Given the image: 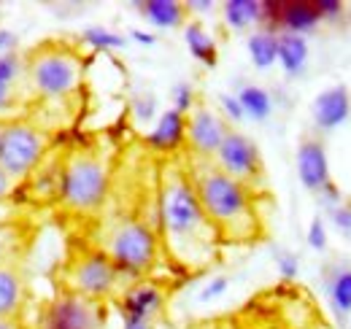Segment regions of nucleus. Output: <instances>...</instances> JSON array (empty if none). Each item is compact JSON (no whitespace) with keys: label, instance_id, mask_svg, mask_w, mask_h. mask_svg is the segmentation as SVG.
<instances>
[{"label":"nucleus","instance_id":"nucleus-1","mask_svg":"<svg viewBox=\"0 0 351 329\" xmlns=\"http://www.w3.org/2000/svg\"><path fill=\"white\" fill-rule=\"evenodd\" d=\"M157 235L181 276H200L219 259V232L197 200L184 154L165 160L157 173Z\"/></svg>","mask_w":351,"mask_h":329},{"label":"nucleus","instance_id":"nucleus-2","mask_svg":"<svg viewBox=\"0 0 351 329\" xmlns=\"http://www.w3.org/2000/svg\"><path fill=\"white\" fill-rule=\"evenodd\" d=\"M197 200L219 232L221 246H246L263 238V216L257 208V195L243 184L224 175L214 160H197L184 154Z\"/></svg>","mask_w":351,"mask_h":329},{"label":"nucleus","instance_id":"nucleus-3","mask_svg":"<svg viewBox=\"0 0 351 329\" xmlns=\"http://www.w3.org/2000/svg\"><path fill=\"white\" fill-rule=\"evenodd\" d=\"M114 164L100 138H84L65 143L62 186L57 208L73 221H92L100 216L111 192Z\"/></svg>","mask_w":351,"mask_h":329},{"label":"nucleus","instance_id":"nucleus-4","mask_svg":"<svg viewBox=\"0 0 351 329\" xmlns=\"http://www.w3.org/2000/svg\"><path fill=\"white\" fill-rule=\"evenodd\" d=\"M22 54H25V89L30 97L27 111H46L51 106H65L68 100L76 97L87 71V57L76 49V43L46 38Z\"/></svg>","mask_w":351,"mask_h":329},{"label":"nucleus","instance_id":"nucleus-5","mask_svg":"<svg viewBox=\"0 0 351 329\" xmlns=\"http://www.w3.org/2000/svg\"><path fill=\"white\" fill-rule=\"evenodd\" d=\"M92 246L100 248L122 276L130 281L149 278L152 270L157 267L162 246L157 235L154 221L143 219H106L97 221V230L92 235Z\"/></svg>","mask_w":351,"mask_h":329},{"label":"nucleus","instance_id":"nucleus-6","mask_svg":"<svg viewBox=\"0 0 351 329\" xmlns=\"http://www.w3.org/2000/svg\"><path fill=\"white\" fill-rule=\"evenodd\" d=\"M132 281L119 273V267L92 243H76L68 248L60 270H57V287L60 291L79 294L87 300L108 302L111 297H119Z\"/></svg>","mask_w":351,"mask_h":329},{"label":"nucleus","instance_id":"nucleus-7","mask_svg":"<svg viewBox=\"0 0 351 329\" xmlns=\"http://www.w3.org/2000/svg\"><path fill=\"white\" fill-rule=\"evenodd\" d=\"M51 141L54 135L33 122L30 117L8 119L0 138V170L11 181L22 184L30 175V170L44 160L46 151L54 146Z\"/></svg>","mask_w":351,"mask_h":329},{"label":"nucleus","instance_id":"nucleus-8","mask_svg":"<svg viewBox=\"0 0 351 329\" xmlns=\"http://www.w3.org/2000/svg\"><path fill=\"white\" fill-rule=\"evenodd\" d=\"M214 164L219 167L224 175H230L232 181L243 184L249 192H260L265 184V164H263V154H260V146L230 127V132L224 135L219 151L214 157Z\"/></svg>","mask_w":351,"mask_h":329},{"label":"nucleus","instance_id":"nucleus-9","mask_svg":"<svg viewBox=\"0 0 351 329\" xmlns=\"http://www.w3.org/2000/svg\"><path fill=\"white\" fill-rule=\"evenodd\" d=\"M108 305L60 291L46 302L38 329H106Z\"/></svg>","mask_w":351,"mask_h":329},{"label":"nucleus","instance_id":"nucleus-10","mask_svg":"<svg viewBox=\"0 0 351 329\" xmlns=\"http://www.w3.org/2000/svg\"><path fill=\"white\" fill-rule=\"evenodd\" d=\"M62 157H65V143L51 146L44 154V160L30 170V175L19 184L16 197H22L27 206L44 208L57 206L60 200V186H62Z\"/></svg>","mask_w":351,"mask_h":329},{"label":"nucleus","instance_id":"nucleus-11","mask_svg":"<svg viewBox=\"0 0 351 329\" xmlns=\"http://www.w3.org/2000/svg\"><path fill=\"white\" fill-rule=\"evenodd\" d=\"M119 305V316L132 319V321H146V324H160L165 321V305H168V289L160 281L149 278H138L125 289L117 300Z\"/></svg>","mask_w":351,"mask_h":329},{"label":"nucleus","instance_id":"nucleus-12","mask_svg":"<svg viewBox=\"0 0 351 329\" xmlns=\"http://www.w3.org/2000/svg\"><path fill=\"white\" fill-rule=\"evenodd\" d=\"M227 132H230V124L224 122L219 114H214L208 106L197 103L186 114V149H184V154L197 157V160H214Z\"/></svg>","mask_w":351,"mask_h":329},{"label":"nucleus","instance_id":"nucleus-13","mask_svg":"<svg viewBox=\"0 0 351 329\" xmlns=\"http://www.w3.org/2000/svg\"><path fill=\"white\" fill-rule=\"evenodd\" d=\"M30 97L25 89V54H0V119L27 117Z\"/></svg>","mask_w":351,"mask_h":329},{"label":"nucleus","instance_id":"nucleus-14","mask_svg":"<svg viewBox=\"0 0 351 329\" xmlns=\"http://www.w3.org/2000/svg\"><path fill=\"white\" fill-rule=\"evenodd\" d=\"M143 149L157 154V157H165V160L184 154V149H186V117L173 111V108L162 111L154 122V130L143 138Z\"/></svg>","mask_w":351,"mask_h":329},{"label":"nucleus","instance_id":"nucleus-15","mask_svg":"<svg viewBox=\"0 0 351 329\" xmlns=\"http://www.w3.org/2000/svg\"><path fill=\"white\" fill-rule=\"evenodd\" d=\"M298 175H300V184L313 195H319L332 181L327 149L319 138H306L298 146Z\"/></svg>","mask_w":351,"mask_h":329},{"label":"nucleus","instance_id":"nucleus-16","mask_svg":"<svg viewBox=\"0 0 351 329\" xmlns=\"http://www.w3.org/2000/svg\"><path fill=\"white\" fill-rule=\"evenodd\" d=\"M313 122L319 130H335L343 122H349L351 117V95L343 84H335L324 92L316 95L313 106H311Z\"/></svg>","mask_w":351,"mask_h":329},{"label":"nucleus","instance_id":"nucleus-17","mask_svg":"<svg viewBox=\"0 0 351 329\" xmlns=\"http://www.w3.org/2000/svg\"><path fill=\"white\" fill-rule=\"evenodd\" d=\"M27 305V276L22 265L0 267V319L22 316Z\"/></svg>","mask_w":351,"mask_h":329},{"label":"nucleus","instance_id":"nucleus-18","mask_svg":"<svg viewBox=\"0 0 351 329\" xmlns=\"http://www.w3.org/2000/svg\"><path fill=\"white\" fill-rule=\"evenodd\" d=\"M33 230L27 221H0V267L5 265H25L30 251Z\"/></svg>","mask_w":351,"mask_h":329},{"label":"nucleus","instance_id":"nucleus-19","mask_svg":"<svg viewBox=\"0 0 351 329\" xmlns=\"http://www.w3.org/2000/svg\"><path fill=\"white\" fill-rule=\"evenodd\" d=\"M319 25H322V16H319V11H316V5L311 0L281 3V11H278V33L306 36V33H313Z\"/></svg>","mask_w":351,"mask_h":329},{"label":"nucleus","instance_id":"nucleus-20","mask_svg":"<svg viewBox=\"0 0 351 329\" xmlns=\"http://www.w3.org/2000/svg\"><path fill=\"white\" fill-rule=\"evenodd\" d=\"M143 19H149L154 27L160 30H176V27H184L186 25V5L178 3V0H141V3H132Z\"/></svg>","mask_w":351,"mask_h":329},{"label":"nucleus","instance_id":"nucleus-21","mask_svg":"<svg viewBox=\"0 0 351 329\" xmlns=\"http://www.w3.org/2000/svg\"><path fill=\"white\" fill-rule=\"evenodd\" d=\"M184 41H186L189 54H192L197 62H203L206 68H217V62H219V49H217L214 36H211L200 22H186V25H184Z\"/></svg>","mask_w":351,"mask_h":329},{"label":"nucleus","instance_id":"nucleus-22","mask_svg":"<svg viewBox=\"0 0 351 329\" xmlns=\"http://www.w3.org/2000/svg\"><path fill=\"white\" fill-rule=\"evenodd\" d=\"M287 76H300L308 65V41L306 36L278 33V60Z\"/></svg>","mask_w":351,"mask_h":329},{"label":"nucleus","instance_id":"nucleus-23","mask_svg":"<svg viewBox=\"0 0 351 329\" xmlns=\"http://www.w3.org/2000/svg\"><path fill=\"white\" fill-rule=\"evenodd\" d=\"M221 19L230 30H252L263 25V0H227L221 3Z\"/></svg>","mask_w":351,"mask_h":329},{"label":"nucleus","instance_id":"nucleus-24","mask_svg":"<svg viewBox=\"0 0 351 329\" xmlns=\"http://www.w3.org/2000/svg\"><path fill=\"white\" fill-rule=\"evenodd\" d=\"M246 49H249V57H252L254 68L267 71V68L276 65V60H278V33L260 27V30H254V33L249 36Z\"/></svg>","mask_w":351,"mask_h":329},{"label":"nucleus","instance_id":"nucleus-25","mask_svg":"<svg viewBox=\"0 0 351 329\" xmlns=\"http://www.w3.org/2000/svg\"><path fill=\"white\" fill-rule=\"evenodd\" d=\"M327 300L341 319L351 313V267H335L327 273Z\"/></svg>","mask_w":351,"mask_h":329},{"label":"nucleus","instance_id":"nucleus-26","mask_svg":"<svg viewBox=\"0 0 351 329\" xmlns=\"http://www.w3.org/2000/svg\"><path fill=\"white\" fill-rule=\"evenodd\" d=\"M235 97H238V103L243 108V117H249L254 122H265L273 114V97H270V92L263 89V86H257V84H246Z\"/></svg>","mask_w":351,"mask_h":329},{"label":"nucleus","instance_id":"nucleus-27","mask_svg":"<svg viewBox=\"0 0 351 329\" xmlns=\"http://www.w3.org/2000/svg\"><path fill=\"white\" fill-rule=\"evenodd\" d=\"M82 43L92 46L95 51H111V49H122L128 38L114 33V30H106V27H87L82 33Z\"/></svg>","mask_w":351,"mask_h":329},{"label":"nucleus","instance_id":"nucleus-28","mask_svg":"<svg viewBox=\"0 0 351 329\" xmlns=\"http://www.w3.org/2000/svg\"><path fill=\"white\" fill-rule=\"evenodd\" d=\"M130 111H132V119L135 122H152L154 117H157V97L152 95V92H141V95H135L130 103Z\"/></svg>","mask_w":351,"mask_h":329},{"label":"nucleus","instance_id":"nucleus-29","mask_svg":"<svg viewBox=\"0 0 351 329\" xmlns=\"http://www.w3.org/2000/svg\"><path fill=\"white\" fill-rule=\"evenodd\" d=\"M171 97H173V111L178 114H189L195 106H197V100H195V89H192V84L189 82H178L173 86V92H171Z\"/></svg>","mask_w":351,"mask_h":329},{"label":"nucleus","instance_id":"nucleus-30","mask_svg":"<svg viewBox=\"0 0 351 329\" xmlns=\"http://www.w3.org/2000/svg\"><path fill=\"white\" fill-rule=\"evenodd\" d=\"M306 241L313 251H324V248H327V227H324V219H322V216H313V219H311Z\"/></svg>","mask_w":351,"mask_h":329},{"label":"nucleus","instance_id":"nucleus-31","mask_svg":"<svg viewBox=\"0 0 351 329\" xmlns=\"http://www.w3.org/2000/svg\"><path fill=\"white\" fill-rule=\"evenodd\" d=\"M327 213H330V221L335 224V230H338L341 235L351 238V203L349 200H343L341 206H335L332 210H327Z\"/></svg>","mask_w":351,"mask_h":329},{"label":"nucleus","instance_id":"nucleus-32","mask_svg":"<svg viewBox=\"0 0 351 329\" xmlns=\"http://www.w3.org/2000/svg\"><path fill=\"white\" fill-rule=\"evenodd\" d=\"M276 267H278L281 278L292 281V278H298V273H300V259H298L292 251H278V254H276Z\"/></svg>","mask_w":351,"mask_h":329},{"label":"nucleus","instance_id":"nucleus-33","mask_svg":"<svg viewBox=\"0 0 351 329\" xmlns=\"http://www.w3.org/2000/svg\"><path fill=\"white\" fill-rule=\"evenodd\" d=\"M313 5L319 11L322 22H338L343 16V11H346V5L341 0H313Z\"/></svg>","mask_w":351,"mask_h":329},{"label":"nucleus","instance_id":"nucleus-34","mask_svg":"<svg viewBox=\"0 0 351 329\" xmlns=\"http://www.w3.org/2000/svg\"><path fill=\"white\" fill-rule=\"evenodd\" d=\"M230 289V278L227 276H214L206 287H203V291H200V302H211V300H217V297H221L224 291Z\"/></svg>","mask_w":351,"mask_h":329},{"label":"nucleus","instance_id":"nucleus-35","mask_svg":"<svg viewBox=\"0 0 351 329\" xmlns=\"http://www.w3.org/2000/svg\"><path fill=\"white\" fill-rule=\"evenodd\" d=\"M219 106L221 111H224V117H227V122H243L246 117H243V108H241V103H238V97L235 95H219Z\"/></svg>","mask_w":351,"mask_h":329},{"label":"nucleus","instance_id":"nucleus-36","mask_svg":"<svg viewBox=\"0 0 351 329\" xmlns=\"http://www.w3.org/2000/svg\"><path fill=\"white\" fill-rule=\"evenodd\" d=\"M319 203L327 208V210H332L335 206H341V203H343V195H341V189H338V186L330 181V184H327V186L319 192Z\"/></svg>","mask_w":351,"mask_h":329},{"label":"nucleus","instance_id":"nucleus-37","mask_svg":"<svg viewBox=\"0 0 351 329\" xmlns=\"http://www.w3.org/2000/svg\"><path fill=\"white\" fill-rule=\"evenodd\" d=\"M16 189H19V184L16 181H11L3 170H0V203H5V200H11L14 195H16Z\"/></svg>","mask_w":351,"mask_h":329},{"label":"nucleus","instance_id":"nucleus-38","mask_svg":"<svg viewBox=\"0 0 351 329\" xmlns=\"http://www.w3.org/2000/svg\"><path fill=\"white\" fill-rule=\"evenodd\" d=\"M8 51H16V33L0 30V54H8Z\"/></svg>","mask_w":351,"mask_h":329},{"label":"nucleus","instance_id":"nucleus-39","mask_svg":"<svg viewBox=\"0 0 351 329\" xmlns=\"http://www.w3.org/2000/svg\"><path fill=\"white\" fill-rule=\"evenodd\" d=\"M184 5H186V14H189V11H214V8H217L214 0H189V3H184Z\"/></svg>","mask_w":351,"mask_h":329},{"label":"nucleus","instance_id":"nucleus-40","mask_svg":"<svg viewBox=\"0 0 351 329\" xmlns=\"http://www.w3.org/2000/svg\"><path fill=\"white\" fill-rule=\"evenodd\" d=\"M130 38L135 43H143V46H154L157 43V36H152L146 30H130Z\"/></svg>","mask_w":351,"mask_h":329},{"label":"nucleus","instance_id":"nucleus-41","mask_svg":"<svg viewBox=\"0 0 351 329\" xmlns=\"http://www.w3.org/2000/svg\"><path fill=\"white\" fill-rule=\"evenodd\" d=\"M0 329H27L22 316H3L0 319Z\"/></svg>","mask_w":351,"mask_h":329},{"label":"nucleus","instance_id":"nucleus-42","mask_svg":"<svg viewBox=\"0 0 351 329\" xmlns=\"http://www.w3.org/2000/svg\"><path fill=\"white\" fill-rule=\"evenodd\" d=\"M122 329H157V324H146V321H132V319H122Z\"/></svg>","mask_w":351,"mask_h":329},{"label":"nucleus","instance_id":"nucleus-43","mask_svg":"<svg viewBox=\"0 0 351 329\" xmlns=\"http://www.w3.org/2000/svg\"><path fill=\"white\" fill-rule=\"evenodd\" d=\"M189 329H232V324H227V321H203V324H195Z\"/></svg>","mask_w":351,"mask_h":329},{"label":"nucleus","instance_id":"nucleus-44","mask_svg":"<svg viewBox=\"0 0 351 329\" xmlns=\"http://www.w3.org/2000/svg\"><path fill=\"white\" fill-rule=\"evenodd\" d=\"M157 329H173V327H168L165 321H160V324H157Z\"/></svg>","mask_w":351,"mask_h":329},{"label":"nucleus","instance_id":"nucleus-45","mask_svg":"<svg viewBox=\"0 0 351 329\" xmlns=\"http://www.w3.org/2000/svg\"><path fill=\"white\" fill-rule=\"evenodd\" d=\"M5 122H8V119H0V138H3V127H5Z\"/></svg>","mask_w":351,"mask_h":329}]
</instances>
